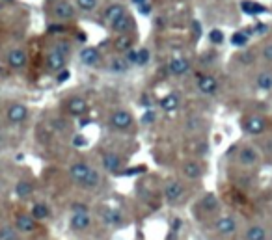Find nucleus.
<instances>
[{"label": "nucleus", "instance_id": "13", "mask_svg": "<svg viewBox=\"0 0 272 240\" xmlns=\"http://www.w3.org/2000/svg\"><path fill=\"white\" fill-rule=\"evenodd\" d=\"M36 220L32 216H28V214H19L15 218V229L21 231V233H32V231H36Z\"/></svg>", "mask_w": 272, "mask_h": 240}, {"label": "nucleus", "instance_id": "33", "mask_svg": "<svg viewBox=\"0 0 272 240\" xmlns=\"http://www.w3.org/2000/svg\"><path fill=\"white\" fill-rule=\"evenodd\" d=\"M147 61H149V50L147 48L136 50V65H147Z\"/></svg>", "mask_w": 272, "mask_h": 240}, {"label": "nucleus", "instance_id": "9", "mask_svg": "<svg viewBox=\"0 0 272 240\" xmlns=\"http://www.w3.org/2000/svg\"><path fill=\"white\" fill-rule=\"evenodd\" d=\"M257 160H259L257 151H256L254 147H250V145L242 147V149L239 151V162H240L242 166H246V168H250V166H256V164H257Z\"/></svg>", "mask_w": 272, "mask_h": 240}, {"label": "nucleus", "instance_id": "40", "mask_svg": "<svg viewBox=\"0 0 272 240\" xmlns=\"http://www.w3.org/2000/svg\"><path fill=\"white\" fill-rule=\"evenodd\" d=\"M71 210H73V214H75V212H88V207L84 203H73Z\"/></svg>", "mask_w": 272, "mask_h": 240}, {"label": "nucleus", "instance_id": "45", "mask_svg": "<svg viewBox=\"0 0 272 240\" xmlns=\"http://www.w3.org/2000/svg\"><path fill=\"white\" fill-rule=\"evenodd\" d=\"M73 144L77 145V147H79V145L82 147V145H86V138H84V136H75V140H73Z\"/></svg>", "mask_w": 272, "mask_h": 240}, {"label": "nucleus", "instance_id": "31", "mask_svg": "<svg viewBox=\"0 0 272 240\" xmlns=\"http://www.w3.org/2000/svg\"><path fill=\"white\" fill-rule=\"evenodd\" d=\"M257 86L261 90H271L272 88V73H261L257 76Z\"/></svg>", "mask_w": 272, "mask_h": 240}, {"label": "nucleus", "instance_id": "26", "mask_svg": "<svg viewBox=\"0 0 272 240\" xmlns=\"http://www.w3.org/2000/svg\"><path fill=\"white\" fill-rule=\"evenodd\" d=\"M112 28H114L116 32H119V34H127L130 28H132V19H130L129 15L125 13L119 21H116V23L112 24Z\"/></svg>", "mask_w": 272, "mask_h": 240}, {"label": "nucleus", "instance_id": "38", "mask_svg": "<svg viewBox=\"0 0 272 240\" xmlns=\"http://www.w3.org/2000/svg\"><path fill=\"white\" fill-rule=\"evenodd\" d=\"M155 120H157V114H155V110H147L145 114L142 116V123L144 125H151V123H155Z\"/></svg>", "mask_w": 272, "mask_h": 240}, {"label": "nucleus", "instance_id": "11", "mask_svg": "<svg viewBox=\"0 0 272 240\" xmlns=\"http://www.w3.org/2000/svg\"><path fill=\"white\" fill-rule=\"evenodd\" d=\"M90 166L86 164V162H75L71 168H69V175H71V179L75 182H79V184H82L86 177H88V173H90Z\"/></svg>", "mask_w": 272, "mask_h": 240}, {"label": "nucleus", "instance_id": "48", "mask_svg": "<svg viewBox=\"0 0 272 240\" xmlns=\"http://www.w3.org/2000/svg\"><path fill=\"white\" fill-rule=\"evenodd\" d=\"M132 2H134V4H136V6H142V4H145V2H147V0H132Z\"/></svg>", "mask_w": 272, "mask_h": 240}, {"label": "nucleus", "instance_id": "44", "mask_svg": "<svg viewBox=\"0 0 272 240\" xmlns=\"http://www.w3.org/2000/svg\"><path fill=\"white\" fill-rule=\"evenodd\" d=\"M138 12L142 13V15H147V13L151 12V4L145 2V4H142V6H138Z\"/></svg>", "mask_w": 272, "mask_h": 240}, {"label": "nucleus", "instance_id": "6", "mask_svg": "<svg viewBox=\"0 0 272 240\" xmlns=\"http://www.w3.org/2000/svg\"><path fill=\"white\" fill-rule=\"evenodd\" d=\"M69 227L73 231H86L92 227V216L90 212H75L69 218Z\"/></svg>", "mask_w": 272, "mask_h": 240}, {"label": "nucleus", "instance_id": "23", "mask_svg": "<svg viewBox=\"0 0 272 240\" xmlns=\"http://www.w3.org/2000/svg\"><path fill=\"white\" fill-rule=\"evenodd\" d=\"M189 69H190L189 60H185V58H174V60L170 61V71L174 73V75H185Z\"/></svg>", "mask_w": 272, "mask_h": 240}, {"label": "nucleus", "instance_id": "29", "mask_svg": "<svg viewBox=\"0 0 272 240\" xmlns=\"http://www.w3.org/2000/svg\"><path fill=\"white\" fill-rule=\"evenodd\" d=\"M15 194H17L19 197H28V195L32 194V182H28V180H19L17 186H15Z\"/></svg>", "mask_w": 272, "mask_h": 240}, {"label": "nucleus", "instance_id": "17", "mask_svg": "<svg viewBox=\"0 0 272 240\" xmlns=\"http://www.w3.org/2000/svg\"><path fill=\"white\" fill-rule=\"evenodd\" d=\"M54 15L62 19V21H67V19H73L75 17V8H73L69 2H65V0H62L58 2L56 6H54Z\"/></svg>", "mask_w": 272, "mask_h": 240}, {"label": "nucleus", "instance_id": "28", "mask_svg": "<svg viewBox=\"0 0 272 240\" xmlns=\"http://www.w3.org/2000/svg\"><path fill=\"white\" fill-rule=\"evenodd\" d=\"M240 10H242V13H246V15H257V13L265 12V8H263L261 4H257V2H250V0L240 4Z\"/></svg>", "mask_w": 272, "mask_h": 240}, {"label": "nucleus", "instance_id": "1", "mask_svg": "<svg viewBox=\"0 0 272 240\" xmlns=\"http://www.w3.org/2000/svg\"><path fill=\"white\" fill-rule=\"evenodd\" d=\"M183 194H185V186L179 182V180L172 179L166 182L164 186V199L166 203L170 205H176L181 201V197H183Z\"/></svg>", "mask_w": 272, "mask_h": 240}, {"label": "nucleus", "instance_id": "39", "mask_svg": "<svg viewBox=\"0 0 272 240\" xmlns=\"http://www.w3.org/2000/svg\"><path fill=\"white\" fill-rule=\"evenodd\" d=\"M125 61H127V63H136V50L129 48V50L125 52Z\"/></svg>", "mask_w": 272, "mask_h": 240}, {"label": "nucleus", "instance_id": "47", "mask_svg": "<svg viewBox=\"0 0 272 240\" xmlns=\"http://www.w3.org/2000/svg\"><path fill=\"white\" fill-rule=\"evenodd\" d=\"M267 30V26H263V24H257L256 26V32H265Z\"/></svg>", "mask_w": 272, "mask_h": 240}, {"label": "nucleus", "instance_id": "36", "mask_svg": "<svg viewBox=\"0 0 272 240\" xmlns=\"http://www.w3.org/2000/svg\"><path fill=\"white\" fill-rule=\"evenodd\" d=\"M246 41H248V36H246V34H240V32L233 34V37H231V43H233V45H237V47H242V45H246Z\"/></svg>", "mask_w": 272, "mask_h": 240}, {"label": "nucleus", "instance_id": "49", "mask_svg": "<svg viewBox=\"0 0 272 240\" xmlns=\"http://www.w3.org/2000/svg\"><path fill=\"white\" fill-rule=\"evenodd\" d=\"M6 144V138H4V134H2V132H0V147H2V145Z\"/></svg>", "mask_w": 272, "mask_h": 240}, {"label": "nucleus", "instance_id": "24", "mask_svg": "<svg viewBox=\"0 0 272 240\" xmlns=\"http://www.w3.org/2000/svg\"><path fill=\"white\" fill-rule=\"evenodd\" d=\"M101 184V173L97 171V169H90V173H88V177H86V180H84L80 186H84V188H88V190H94V188H97Z\"/></svg>", "mask_w": 272, "mask_h": 240}, {"label": "nucleus", "instance_id": "27", "mask_svg": "<svg viewBox=\"0 0 272 240\" xmlns=\"http://www.w3.org/2000/svg\"><path fill=\"white\" fill-rule=\"evenodd\" d=\"M114 47H116L118 52H127L129 48H132V37H130L129 34H121V36H118V39H116Z\"/></svg>", "mask_w": 272, "mask_h": 240}, {"label": "nucleus", "instance_id": "50", "mask_svg": "<svg viewBox=\"0 0 272 240\" xmlns=\"http://www.w3.org/2000/svg\"><path fill=\"white\" fill-rule=\"evenodd\" d=\"M79 41H86V34H79Z\"/></svg>", "mask_w": 272, "mask_h": 240}, {"label": "nucleus", "instance_id": "2", "mask_svg": "<svg viewBox=\"0 0 272 240\" xmlns=\"http://www.w3.org/2000/svg\"><path fill=\"white\" fill-rule=\"evenodd\" d=\"M110 127L116 129V131H127L132 127V116L127 110H116L110 116Z\"/></svg>", "mask_w": 272, "mask_h": 240}, {"label": "nucleus", "instance_id": "16", "mask_svg": "<svg viewBox=\"0 0 272 240\" xmlns=\"http://www.w3.org/2000/svg\"><path fill=\"white\" fill-rule=\"evenodd\" d=\"M103 168L110 173H119L121 168V158L116 153H105L103 155Z\"/></svg>", "mask_w": 272, "mask_h": 240}, {"label": "nucleus", "instance_id": "42", "mask_svg": "<svg viewBox=\"0 0 272 240\" xmlns=\"http://www.w3.org/2000/svg\"><path fill=\"white\" fill-rule=\"evenodd\" d=\"M263 56H265L269 61H272V43L265 45V48H263Z\"/></svg>", "mask_w": 272, "mask_h": 240}, {"label": "nucleus", "instance_id": "3", "mask_svg": "<svg viewBox=\"0 0 272 240\" xmlns=\"http://www.w3.org/2000/svg\"><path fill=\"white\" fill-rule=\"evenodd\" d=\"M101 218H103V224L108 225V227H121L125 224V216L121 214L119 209H105L101 212Z\"/></svg>", "mask_w": 272, "mask_h": 240}, {"label": "nucleus", "instance_id": "4", "mask_svg": "<svg viewBox=\"0 0 272 240\" xmlns=\"http://www.w3.org/2000/svg\"><path fill=\"white\" fill-rule=\"evenodd\" d=\"M214 229H216L218 235L229 237L237 231V220L233 216H220L214 222Z\"/></svg>", "mask_w": 272, "mask_h": 240}, {"label": "nucleus", "instance_id": "14", "mask_svg": "<svg viewBox=\"0 0 272 240\" xmlns=\"http://www.w3.org/2000/svg\"><path fill=\"white\" fill-rule=\"evenodd\" d=\"M198 88H200L201 93L205 95H213L214 91L218 90V80L211 76V75H205V76H200L198 78Z\"/></svg>", "mask_w": 272, "mask_h": 240}, {"label": "nucleus", "instance_id": "22", "mask_svg": "<svg viewBox=\"0 0 272 240\" xmlns=\"http://www.w3.org/2000/svg\"><path fill=\"white\" fill-rule=\"evenodd\" d=\"M177 106H179L177 93H170V95L160 99V108L164 110V112H174V110H177Z\"/></svg>", "mask_w": 272, "mask_h": 240}, {"label": "nucleus", "instance_id": "18", "mask_svg": "<svg viewBox=\"0 0 272 240\" xmlns=\"http://www.w3.org/2000/svg\"><path fill=\"white\" fill-rule=\"evenodd\" d=\"M183 173H185V177L190 180H196L201 177V173H203V169H201L200 162H194V160H189V162H185L183 164Z\"/></svg>", "mask_w": 272, "mask_h": 240}, {"label": "nucleus", "instance_id": "25", "mask_svg": "<svg viewBox=\"0 0 272 240\" xmlns=\"http://www.w3.org/2000/svg\"><path fill=\"white\" fill-rule=\"evenodd\" d=\"M200 205H201V209H203V210L213 212V210L218 209V197H216L214 194H205V195L201 197Z\"/></svg>", "mask_w": 272, "mask_h": 240}, {"label": "nucleus", "instance_id": "32", "mask_svg": "<svg viewBox=\"0 0 272 240\" xmlns=\"http://www.w3.org/2000/svg\"><path fill=\"white\" fill-rule=\"evenodd\" d=\"M110 69L114 73H123L127 71V61L121 60V58H114V60L110 61Z\"/></svg>", "mask_w": 272, "mask_h": 240}, {"label": "nucleus", "instance_id": "19", "mask_svg": "<svg viewBox=\"0 0 272 240\" xmlns=\"http://www.w3.org/2000/svg\"><path fill=\"white\" fill-rule=\"evenodd\" d=\"M125 15V8L121 4H110L105 12V21L110 24H114L116 21H119L121 17Z\"/></svg>", "mask_w": 272, "mask_h": 240}, {"label": "nucleus", "instance_id": "21", "mask_svg": "<svg viewBox=\"0 0 272 240\" xmlns=\"http://www.w3.org/2000/svg\"><path fill=\"white\" fill-rule=\"evenodd\" d=\"M30 216L34 218L36 222H41V220H47L50 216V209H48L45 203H34L32 210H30Z\"/></svg>", "mask_w": 272, "mask_h": 240}, {"label": "nucleus", "instance_id": "20", "mask_svg": "<svg viewBox=\"0 0 272 240\" xmlns=\"http://www.w3.org/2000/svg\"><path fill=\"white\" fill-rule=\"evenodd\" d=\"M269 239V233H267V229L259 225V224H254V225H250L248 231H246V235H244V240H267Z\"/></svg>", "mask_w": 272, "mask_h": 240}, {"label": "nucleus", "instance_id": "37", "mask_svg": "<svg viewBox=\"0 0 272 240\" xmlns=\"http://www.w3.org/2000/svg\"><path fill=\"white\" fill-rule=\"evenodd\" d=\"M209 39H211V43H214V45H220V43L224 41V34H222V30H211Z\"/></svg>", "mask_w": 272, "mask_h": 240}, {"label": "nucleus", "instance_id": "46", "mask_svg": "<svg viewBox=\"0 0 272 240\" xmlns=\"http://www.w3.org/2000/svg\"><path fill=\"white\" fill-rule=\"evenodd\" d=\"M172 227H174V231H179V229H181V220H179V218L174 220V225H172Z\"/></svg>", "mask_w": 272, "mask_h": 240}, {"label": "nucleus", "instance_id": "8", "mask_svg": "<svg viewBox=\"0 0 272 240\" xmlns=\"http://www.w3.org/2000/svg\"><path fill=\"white\" fill-rule=\"evenodd\" d=\"M267 129V121L265 118H261V116H252L248 120L244 121V131L248 132V134H254V136H259L263 134Z\"/></svg>", "mask_w": 272, "mask_h": 240}, {"label": "nucleus", "instance_id": "41", "mask_svg": "<svg viewBox=\"0 0 272 240\" xmlns=\"http://www.w3.org/2000/svg\"><path fill=\"white\" fill-rule=\"evenodd\" d=\"M69 76H71V73L67 71V69H64V71H60V73H58V76H56V80H58L60 84H62V82H65V80H69Z\"/></svg>", "mask_w": 272, "mask_h": 240}, {"label": "nucleus", "instance_id": "30", "mask_svg": "<svg viewBox=\"0 0 272 240\" xmlns=\"http://www.w3.org/2000/svg\"><path fill=\"white\" fill-rule=\"evenodd\" d=\"M0 240H19L17 229L10 227V225H4V227H0Z\"/></svg>", "mask_w": 272, "mask_h": 240}, {"label": "nucleus", "instance_id": "10", "mask_svg": "<svg viewBox=\"0 0 272 240\" xmlns=\"http://www.w3.org/2000/svg\"><path fill=\"white\" fill-rule=\"evenodd\" d=\"M64 67H65V56H62L58 50H50L47 56V69L52 73H60L64 71Z\"/></svg>", "mask_w": 272, "mask_h": 240}, {"label": "nucleus", "instance_id": "43", "mask_svg": "<svg viewBox=\"0 0 272 240\" xmlns=\"http://www.w3.org/2000/svg\"><path fill=\"white\" fill-rule=\"evenodd\" d=\"M192 30H194V36L201 37V24H200V21H192Z\"/></svg>", "mask_w": 272, "mask_h": 240}, {"label": "nucleus", "instance_id": "15", "mask_svg": "<svg viewBox=\"0 0 272 240\" xmlns=\"http://www.w3.org/2000/svg\"><path fill=\"white\" fill-rule=\"evenodd\" d=\"M67 112L71 116H84L88 112V103L84 101L82 97H73L67 103Z\"/></svg>", "mask_w": 272, "mask_h": 240}, {"label": "nucleus", "instance_id": "34", "mask_svg": "<svg viewBox=\"0 0 272 240\" xmlns=\"http://www.w3.org/2000/svg\"><path fill=\"white\" fill-rule=\"evenodd\" d=\"M77 6L82 10V12H92L97 6V0H77Z\"/></svg>", "mask_w": 272, "mask_h": 240}, {"label": "nucleus", "instance_id": "12", "mask_svg": "<svg viewBox=\"0 0 272 240\" xmlns=\"http://www.w3.org/2000/svg\"><path fill=\"white\" fill-rule=\"evenodd\" d=\"M80 61L88 67H95L101 61V54L95 47H86L80 50Z\"/></svg>", "mask_w": 272, "mask_h": 240}, {"label": "nucleus", "instance_id": "7", "mask_svg": "<svg viewBox=\"0 0 272 240\" xmlns=\"http://www.w3.org/2000/svg\"><path fill=\"white\" fill-rule=\"evenodd\" d=\"M6 61H8V65L12 69H23L24 65H26V61H28V56H26V52H24L23 48H12L8 52Z\"/></svg>", "mask_w": 272, "mask_h": 240}, {"label": "nucleus", "instance_id": "5", "mask_svg": "<svg viewBox=\"0 0 272 240\" xmlns=\"http://www.w3.org/2000/svg\"><path fill=\"white\" fill-rule=\"evenodd\" d=\"M6 116H8V121H10V123L17 125V123H23V121L28 118V108H26L24 105H21V103H13V105H10Z\"/></svg>", "mask_w": 272, "mask_h": 240}, {"label": "nucleus", "instance_id": "35", "mask_svg": "<svg viewBox=\"0 0 272 240\" xmlns=\"http://www.w3.org/2000/svg\"><path fill=\"white\" fill-rule=\"evenodd\" d=\"M54 50H58L62 56H67V54H69V50H71V43H69V41H64V39H62V41H58V43H56Z\"/></svg>", "mask_w": 272, "mask_h": 240}]
</instances>
